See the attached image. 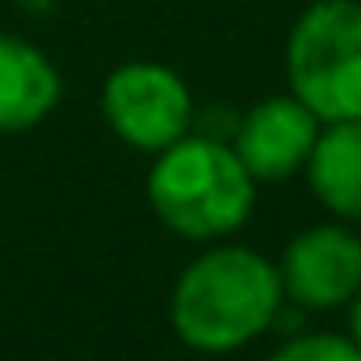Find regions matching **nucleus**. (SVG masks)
I'll return each mask as SVG.
<instances>
[{
	"label": "nucleus",
	"mask_w": 361,
	"mask_h": 361,
	"mask_svg": "<svg viewBox=\"0 0 361 361\" xmlns=\"http://www.w3.org/2000/svg\"><path fill=\"white\" fill-rule=\"evenodd\" d=\"M281 298V273L257 248H210L173 286V332L185 349L223 357L265 336Z\"/></svg>",
	"instance_id": "f257e3e1"
},
{
	"label": "nucleus",
	"mask_w": 361,
	"mask_h": 361,
	"mask_svg": "<svg viewBox=\"0 0 361 361\" xmlns=\"http://www.w3.org/2000/svg\"><path fill=\"white\" fill-rule=\"evenodd\" d=\"M147 202L156 219L185 240H223L240 231L257 202V180L235 147L210 135H180L147 173Z\"/></svg>",
	"instance_id": "f03ea898"
},
{
	"label": "nucleus",
	"mask_w": 361,
	"mask_h": 361,
	"mask_svg": "<svg viewBox=\"0 0 361 361\" xmlns=\"http://www.w3.org/2000/svg\"><path fill=\"white\" fill-rule=\"evenodd\" d=\"M290 92L319 118H361V0H315L286 42Z\"/></svg>",
	"instance_id": "7ed1b4c3"
},
{
	"label": "nucleus",
	"mask_w": 361,
	"mask_h": 361,
	"mask_svg": "<svg viewBox=\"0 0 361 361\" xmlns=\"http://www.w3.org/2000/svg\"><path fill=\"white\" fill-rule=\"evenodd\" d=\"M101 109H105L109 130L122 143L156 156L169 143H177L180 135H189L193 92L173 68L135 59V63H122L105 76Z\"/></svg>",
	"instance_id": "20e7f679"
},
{
	"label": "nucleus",
	"mask_w": 361,
	"mask_h": 361,
	"mask_svg": "<svg viewBox=\"0 0 361 361\" xmlns=\"http://www.w3.org/2000/svg\"><path fill=\"white\" fill-rule=\"evenodd\" d=\"M281 290L307 311L345 307L361 286V235L345 223H319L298 231L281 252Z\"/></svg>",
	"instance_id": "39448f33"
},
{
	"label": "nucleus",
	"mask_w": 361,
	"mask_h": 361,
	"mask_svg": "<svg viewBox=\"0 0 361 361\" xmlns=\"http://www.w3.org/2000/svg\"><path fill=\"white\" fill-rule=\"evenodd\" d=\"M319 118L290 92V97H265L257 101L235 130V156L244 160V169L252 180L273 185V180L294 177L298 169H307L311 147L319 139Z\"/></svg>",
	"instance_id": "423d86ee"
},
{
	"label": "nucleus",
	"mask_w": 361,
	"mask_h": 361,
	"mask_svg": "<svg viewBox=\"0 0 361 361\" xmlns=\"http://www.w3.org/2000/svg\"><path fill=\"white\" fill-rule=\"evenodd\" d=\"M59 68L25 38L0 30V135L38 126L59 105Z\"/></svg>",
	"instance_id": "0eeeda50"
},
{
	"label": "nucleus",
	"mask_w": 361,
	"mask_h": 361,
	"mask_svg": "<svg viewBox=\"0 0 361 361\" xmlns=\"http://www.w3.org/2000/svg\"><path fill=\"white\" fill-rule=\"evenodd\" d=\"M307 180L324 210L361 223V118L324 122L307 160Z\"/></svg>",
	"instance_id": "6e6552de"
},
{
	"label": "nucleus",
	"mask_w": 361,
	"mask_h": 361,
	"mask_svg": "<svg viewBox=\"0 0 361 361\" xmlns=\"http://www.w3.org/2000/svg\"><path fill=\"white\" fill-rule=\"evenodd\" d=\"M269 361H361V345L353 336L311 332V336H294V341L277 345Z\"/></svg>",
	"instance_id": "1a4fd4ad"
},
{
	"label": "nucleus",
	"mask_w": 361,
	"mask_h": 361,
	"mask_svg": "<svg viewBox=\"0 0 361 361\" xmlns=\"http://www.w3.org/2000/svg\"><path fill=\"white\" fill-rule=\"evenodd\" d=\"M349 336L361 345V286H357V294L349 298Z\"/></svg>",
	"instance_id": "9d476101"
}]
</instances>
